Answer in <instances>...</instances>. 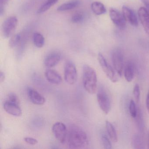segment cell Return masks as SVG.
I'll return each mask as SVG.
<instances>
[{
  "instance_id": "cell-6",
  "label": "cell",
  "mask_w": 149,
  "mask_h": 149,
  "mask_svg": "<svg viewBox=\"0 0 149 149\" xmlns=\"http://www.w3.org/2000/svg\"><path fill=\"white\" fill-rule=\"evenodd\" d=\"M97 98L100 109L104 113L107 115L110 110V100L106 91L102 88L98 90Z\"/></svg>"
},
{
  "instance_id": "cell-2",
  "label": "cell",
  "mask_w": 149,
  "mask_h": 149,
  "mask_svg": "<svg viewBox=\"0 0 149 149\" xmlns=\"http://www.w3.org/2000/svg\"><path fill=\"white\" fill-rule=\"evenodd\" d=\"M83 84L88 93H95L97 87V76L95 70L88 65H84L83 68Z\"/></svg>"
},
{
  "instance_id": "cell-7",
  "label": "cell",
  "mask_w": 149,
  "mask_h": 149,
  "mask_svg": "<svg viewBox=\"0 0 149 149\" xmlns=\"http://www.w3.org/2000/svg\"><path fill=\"white\" fill-rule=\"evenodd\" d=\"M111 60L114 69L119 76L123 73L124 66L123 55L119 49H115L111 54Z\"/></svg>"
},
{
  "instance_id": "cell-27",
  "label": "cell",
  "mask_w": 149,
  "mask_h": 149,
  "mask_svg": "<svg viewBox=\"0 0 149 149\" xmlns=\"http://www.w3.org/2000/svg\"><path fill=\"white\" fill-rule=\"evenodd\" d=\"M133 94L134 98L138 103L140 100V88H139V85L138 84H136L134 86V88H133Z\"/></svg>"
},
{
  "instance_id": "cell-30",
  "label": "cell",
  "mask_w": 149,
  "mask_h": 149,
  "mask_svg": "<svg viewBox=\"0 0 149 149\" xmlns=\"http://www.w3.org/2000/svg\"><path fill=\"white\" fill-rule=\"evenodd\" d=\"M26 143L30 145H36L38 143V141L36 139L30 137H26L24 138Z\"/></svg>"
},
{
  "instance_id": "cell-21",
  "label": "cell",
  "mask_w": 149,
  "mask_h": 149,
  "mask_svg": "<svg viewBox=\"0 0 149 149\" xmlns=\"http://www.w3.org/2000/svg\"><path fill=\"white\" fill-rule=\"evenodd\" d=\"M58 1V0H47L46 2L37 10V13L40 14L47 12L51 7L56 4Z\"/></svg>"
},
{
  "instance_id": "cell-12",
  "label": "cell",
  "mask_w": 149,
  "mask_h": 149,
  "mask_svg": "<svg viewBox=\"0 0 149 149\" xmlns=\"http://www.w3.org/2000/svg\"><path fill=\"white\" fill-rule=\"evenodd\" d=\"M138 15L145 32L149 36V13L146 8L141 7L138 10Z\"/></svg>"
},
{
  "instance_id": "cell-8",
  "label": "cell",
  "mask_w": 149,
  "mask_h": 149,
  "mask_svg": "<svg viewBox=\"0 0 149 149\" xmlns=\"http://www.w3.org/2000/svg\"><path fill=\"white\" fill-rule=\"evenodd\" d=\"M52 130L56 139L61 143H64L67 137V130L65 124L56 122L53 125Z\"/></svg>"
},
{
  "instance_id": "cell-25",
  "label": "cell",
  "mask_w": 149,
  "mask_h": 149,
  "mask_svg": "<svg viewBox=\"0 0 149 149\" xmlns=\"http://www.w3.org/2000/svg\"><path fill=\"white\" fill-rule=\"evenodd\" d=\"M84 15L81 13H77L74 14L71 18V21L74 23H81L84 20Z\"/></svg>"
},
{
  "instance_id": "cell-18",
  "label": "cell",
  "mask_w": 149,
  "mask_h": 149,
  "mask_svg": "<svg viewBox=\"0 0 149 149\" xmlns=\"http://www.w3.org/2000/svg\"><path fill=\"white\" fill-rule=\"evenodd\" d=\"M91 9L96 15H101L106 13V10L104 5L98 1L93 2L91 5Z\"/></svg>"
},
{
  "instance_id": "cell-26",
  "label": "cell",
  "mask_w": 149,
  "mask_h": 149,
  "mask_svg": "<svg viewBox=\"0 0 149 149\" xmlns=\"http://www.w3.org/2000/svg\"><path fill=\"white\" fill-rule=\"evenodd\" d=\"M101 139H102L103 145L104 148L107 149H110L112 148L110 141L106 135L102 134L101 137Z\"/></svg>"
},
{
  "instance_id": "cell-1",
  "label": "cell",
  "mask_w": 149,
  "mask_h": 149,
  "mask_svg": "<svg viewBox=\"0 0 149 149\" xmlns=\"http://www.w3.org/2000/svg\"><path fill=\"white\" fill-rule=\"evenodd\" d=\"M69 147L71 149H83L88 144L87 134L82 130L76 126L70 129L68 137Z\"/></svg>"
},
{
  "instance_id": "cell-16",
  "label": "cell",
  "mask_w": 149,
  "mask_h": 149,
  "mask_svg": "<svg viewBox=\"0 0 149 149\" xmlns=\"http://www.w3.org/2000/svg\"><path fill=\"white\" fill-rule=\"evenodd\" d=\"M134 65L132 63H127L124 69V76L127 81L130 82L133 80L135 73Z\"/></svg>"
},
{
  "instance_id": "cell-28",
  "label": "cell",
  "mask_w": 149,
  "mask_h": 149,
  "mask_svg": "<svg viewBox=\"0 0 149 149\" xmlns=\"http://www.w3.org/2000/svg\"><path fill=\"white\" fill-rule=\"evenodd\" d=\"M10 0H0V15L2 16L5 13L8 4Z\"/></svg>"
},
{
  "instance_id": "cell-3",
  "label": "cell",
  "mask_w": 149,
  "mask_h": 149,
  "mask_svg": "<svg viewBox=\"0 0 149 149\" xmlns=\"http://www.w3.org/2000/svg\"><path fill=\"white\" fill-rule=\"evenodd\" d=\"M18 19L16 16H12L5 20L2 24V33L6 38L11 37L15 31L18 24Z\"/></svg>"
},
{
  "instance_id": "cell-24",
  "label": "cell",
  "mask_w": 149,
  "mask_h": 149,
  "mask_svg": "<svg viewBox=\"0 0 149 149\" xmlns=\"http://www.w3.org/2000/svg\"><path fill=\"white\" fill-rule=\"evenodd\" d=\"M129 110H130V114L131 116L133 118H136L137 115V111L136 107V104L133 100H131L130 102V105H129Z\"/></svg>"
},
{
  "instance_id": "cell-10",
  "label": "cell",
  "mask_w": 149,
  "mask_h": 149,
  "mask_svg": "<svg viewBox=\"0 0 149 149\" xmlns=\"http://www.w3.org/2000/svg\"><path fill=\"white\" fill-rule=\"evenodd\" d=\"M61 57V54L60 52L54 51L49 53L44 59V65L47 68H53L60 62Z\"/></svg>"
},
{
  "instance_id": "cell-9",
  "label": "cell",
  "mask_w": 149,
  "mask_h": 149,
  "mask_svg": "<svg viewBox=\"0 0 149 149\" xmlns=\"http://www.w3.org/2000/svg\"><path fill=\"white\" fill-rule=\"evenodd\" d=\"M109 16L111 19L114 24L120 29H124L126 26V22L123 13L114 8L109 10Z\"/></svg>"
},
{
  "instance_id": "cell-33",
  "label": "cell",
  "mask_w": 149,
  "mask_h": 149,
  "mask_svg": "<svg viewBox=\"0 0 149 149\" xmlns=\"http://www.w3.org/2000/svg\"><path fill=\"white\" fill-rule=\"evenodd\" d=\"M146 106L147 111L149 113V91L147 94L146 99Z\"/></svg>"
},
{
  "instance_id": "cell-4",
  "label": "cell",
  "mask_w": 149,
  "mask_h": 149,
  "mask_svg": "<svg viewBox=\"0 0 149 149\" xmlns=\"http://www.w3.org/2000/svg\"><path fill=\"white\" fill-rule=\"evenodd\" d=\"M64 76L65 81L69 84H74L77 80L76 67L71 61H68L64 65Z\"/></svg>"
},
{
  "instance_id": "cell-17",
  "label": "cell",
  "mask_w": 149,
  "mask_h": 149,
  "mask_svg": "<svg viewBox=\"0 0 149 149\" xmlns=\"http://www.w3.org/2000/svg\"><path fill=\"white\" fill-rule=\"evenodd\" d=\"M80 4V2L78 0H73L68 2L63 3L62 5L58 7L57 10L59 12L68 11L75 8L78 6Z\"/></svg>"
},
{
  "instance_id": "cell-32",
  "label": "cell",
  "mask_w": 149,
  "mask_h": 149,
  "mask_svg": "<svg viewBox=\"0 0 149 149\" xmlns=\"http://www.w3.org/2000/svg\"><path fill=\"white\" fill-rule=\"evenodd\" d=\"M142 1L143 2L146 8L149 13V0H142Z\"/></svg>"
},
{
  "instance_id": "cell-19",
  "label": "cell",
  "mask_w": 149,
  "mask_h": 149,
  "mask_svg": "<svg viewBox=\"0 0 149 149\" xmlns=\"http://www.w3.org/2000/svg\"><path fill=\"white\" fill-rule=\"evenodd\" d=\"M106 128L111 140L114 143H116L118 141V137L115 127L111 123L106 121Z\"/></svg>"
},
{
  "instance_id": "cell-20",
  "label": "cell",
  "mask_w": 149,
  "mask_h": 149,
  "mask_svg": "<svg viewBox=\"0 0 149 149\" xmlns=\"http://www.w3.org/2000/svg\"><path fill=\"white\" fill-rule=\"evenodd\" d=\"M33 41L35 46L39 48L42 47L45 44V38L40 33H34Z\"/></svg>"
},
{
  "instance_id": "cell-5",
  "label": "cell",
  "mask_w": 149,
  "mask_h": 149,
  "mask_svg": "<svg viewBox=\"0 0 149 149\" xmlns=\"http://www.w3.org/2000/svg\"><path fill=\"white\" fill-rule=\"evenodd\" d=\"M98 61L103 71L108 78L112 82L115 83L118 81V78L113 68L108 63L105 57L101 53L98 55Z\"/></svg>"
},
{
  "instance_id": "cell-15",
  "label": "cell",
  "mask_w": 149,
  "mask_h": 149,
  "mask_svg": "<svg viewBox=\"0 0 149 149\" xmlns=\"http://www.w3.org/2000/svg\"><path fill=\"white\" fill-rule=\"evenodd\" d=\"M45 76L48 81L53 84H59L62 81L61 76L53 70H47L45 72Z\"/></svg>"
},
{
  "instance_id": "cell-11",
  "label": "cell",
  "mask_w": 149,
  "mask_h": 149,
  "mask_svg": "<svg viewBox=\"0 0 149 149\" xmlns=\"http://www.w3.org/2000/svg\"><path fill=\"white\" fill-rule=\"evenodd\" d=\"M27 94L30 101L34 104L42 105L46 102L45 97L33 88L31 87L28 88Z\"/></svg>"
},
{
  "instance_id": "cell-14",
  "label": "cell",
  "mask_w": 149,
  "mask_h": 149,
  "mask_svg": "<svg viewBox=\"0 0 149 149\" xmlns=\"http://www.w3.org/2000/svg\"><path fill=\"white\" fill-rule=\"evenodd\" d=\"M4 108L6 111L10 115L15 116H21L22 111L19 104L8 101L4 104Z\"/></svg>"
},
{
  "instance_id": "cell-23",
  "label": "cell",
  "mask_w": 149,
  "mask_h": 149,
  "mask_svg": "<svg viewBox=\"0 0 149 149\" xmlns=\"http://www.w3.org/2000/svg\"><path fill=\"white\" fill-rule=\"evenodd\" d=\"M132 145L135 149H142L143 143L142 139L139 135H134L132 139Z\"/></svg>"
},
{
  "instance_id": "cell-31",
  "label": "cell",
  "mask_w": 149,
  "mask_h": 149,
  "mask_svg": "<svg viewBox=\"0 0 149 149\" xmlns=\"http://www.w3.org/2000/svg\"><path fill=\"white\" fill-rule=\"evenodd\" d=\"M6 76H5V74L4 72L2 71H1L0 72V82L2 83L5 80Z\"/></svg>"
},
{
  "instance_id": "cell-22",
  "label": "cell",
  "mask_w": 149,
  "mask_h": 149,
  "mask_svg": "<svg viewBox=\"0 0 149 149\" xmlns=\"http://www.w3.org/2000/svg\"><path fill=\"white\" fill-rule=\"evenodd\" d=\"M21 42V36L19 34L14 35L12 36L9 42V46L11 48L18 47Z\"/></svg>"
},
{
  "instance_id": "cell-13",
  "label": "cell",
  "mask_w": 149,
  "mask_h": 149,
  "mask_svg": "<svg viewBox=\"0 0 149 149\" xmlns=\"http://www.w3.org/2000/svg\"><path fill=\"white\" fill-rule=\"evenodd\" d=\"M122 13L126 21L134 26H138L137 17L133 10L127 7L123 6L122 8Z\"/></svg>"
},
{
  "instance_id": "cell-29",
  "label": "cell",
  "mask_w": 149,
  "mask_h": 149,
  "mask_svg": "<svg viewBox=\"0 0 149 149\" xmlns=\"http://www.w3.org/2000/svg\"><path fill=\"white\" fill-rule=\"evenodd\" d=\"M8 101L10 102L19 104V101L18 96L15 93L13 92L9 93L8 95Z\"/></svg>"
}]
</instances>
